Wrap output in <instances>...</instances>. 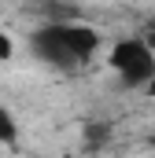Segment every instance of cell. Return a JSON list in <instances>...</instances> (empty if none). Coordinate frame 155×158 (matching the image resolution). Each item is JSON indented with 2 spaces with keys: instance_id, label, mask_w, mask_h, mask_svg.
<instances>
[{
  "instance_id": "7a4b0ae2",
  "label": "cell",
  "mask_w": 155,
  "mask_h": 158,
  "mask_svg": "<svg viewBox=\"0 0 155 158\" xmlns=\"http://www.w3.org/2000/svg\"><path fill=\"white\" fill-rule=\"evenodd\" d=\"M33 52H37V59H44L48 66H59V70H74L78 63H81L74 52L63 44V37H59L55 26H44V30L33 33Z\"/></svg>"
},
{
  "instance_id": "5b68a950",
  "label": "cell",
  "mask_w": 155,
  "mask_h": 158,
  "mask_svg": "<svg viewBox=\"0 0 155 158\" xmlns=\"http://www.w3.org/2000/svg\"><path fill=\"white\" fill-rule=\"evenodd\" d=\"M4 59H11V37L7 33H0V63Z\"/></svg>"
},
{
  "instance_id": "3957f363",
  "label": "cell",
  "mask_w": 155,
  "mask_h": 158,
  "mask_svg": "<svg viewBox=\"0 0 155 158\" xmlns=\"http://www.w3.org/2000/svg\"><path fill=\"white\" fill-rule=\"evenodd\" d=\"M55 30H59V37H63V44L74 52L78 59L85 63L96 48H100V33L92 30V26H85V22H52Z\"/></svg>"
},
{
  "instance_id": "6da1fadb",
  "label": "cell",
  "mask_w": 155,
  "mask_h": 158,
  "mask_svg": "<svg viewBox=\"0 0 155 158\" xmlns=\"http://www.w3.org/2000/svg\"><path fill=\"white\" fill-rule=\"evenodd\" d=\"M107 59L126 85H148L155 74V52L144 40H118Z\"/></svg>"
},
{
  "instance_id": "8992f818",
  "label": "cell",
  "mask_w": 155,
  "mask_h": 158,
  "mask_svg": "<svg viewBox=\"0 0 155 158\" xmlns=\"http://www.w3.org/2000/svg\"><path fill=\"white\" fill-rule=\"evenodd\" d=\"M144 88H148V96H152V99H155V74H152V81H148Z\"/></svg>"
},
{
  "instance_id": "277c9868",
  "label": "cell",
  "mask_w": 155,
  "mask_h": 158,
  "mask_svg": "<svg viewBox=\"0 0 155 158\" xmlns=\"http://www.w3.org/2000/svg\"><path fill=\"white\" fill-rule=\"evenodd\" d=\"M0 143H15V121L4 107H0Z\"/></svg>"
}]
</instances>
